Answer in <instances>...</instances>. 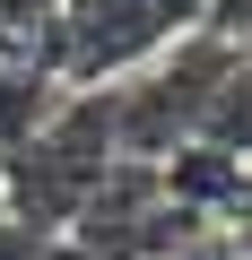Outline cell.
I'll return each mask as SVG.
<instances>
[{
  "label": "cell",
  "mask_w": 252,
  "mask_h": 260,
  "mask_svg": "<svg viewBox=\"0 0 252 260\" xmlns=\"http://www.w3.org/2000/svg\"><path fill=\"white\" fill-rule=\"evenodd\" d=\"M209 26V0H61V78L122 87Z\"/></svg>",
  "instance_id": "cell-2"
},
{
  "label": "cell",
  "mask_w": 252,
  "mask_h": 260,
  "mask_svg": "<svg viewBox=\"0 0 252 260\" xmlns=\"http://www.w3.org/2000/svg\"><path fill=\"white\" fill-rule=\"evenodd\" d=\"M0 78H61V0H0Z\"/></svg>",
  "instance_id": "cell-3"
},
{
  "label": "cell",
  "mask_w": 252,
  "mask_h": 260,
  "mask_svg": "<svg viewBox=\"0 0 252 260\" xmlns=\"http://www.w3.org/2000/svg\"><path fill=\"white\" fill-rule=\"evenodd\" d=\"M235 61H243V44H226L217 26H200V35H183L165 61H148L139 78H122V87H113L122 156H131V165L183 156V148L200 139V121H209V104H217V87H226Z\"/></svg>",
  "instance_id": "cell-1"
},
{
  "label": "cell",
  "mask_w": 252,
  "mask_h": 260,
  "mask_svg": "<svg viewBox=\"0 0 252 260\" xmlns=\"http://www.w3.org/2000/svg\"><path fill=\"white\" fill-rule=\"evenodd\" d=\"M209 26H217L226 44H243V52H252V0H209Z\"/></svg>",
  "instance_id": "cell-5"
},
{
  "label": "cell",
  "mask_w": 252,
  "mask_h": 260,
  "mask_svg": "<svg viewBox=\"0 0 252 260\" xmlns=\"http://www.w3.org/2000/svg\"><path fill=\"white\" fill-rule=\"evenodd\" d=\"M44 260H96V251H87V243H70V234H52V251H44Z\"/></svg>",
  "instance_id": "cell-6"
},
{
  "label": "cell",
  "mask_w": 252,
  "mask_h": 260,
  "mask_svg": "<svg viewBox=\"0 0 252 260\" xmlns=\"http://www.w3.org/2000/svg\"><path fill=\"white\" fill-rule=\"evenodd\" d=\"M52 251V234H35V225H18V217H0V260H44Z\"/></svg>",
  "instance_id": "cell-4"
},
{
  "label": "cell",
  "mask_w": 252,
  "mask_h": 260,
  "mask_svg": "<svg viewBox=\"0 0 252 260\" xmlns=\"http://www.w3.org/2000/svg\"><path fill=\"white\" fill-rule=\"evenodd\" d=\"M243 208H252V174H243Z\"/></svg>",
  "instance_id": "cell-7"
}]
</instances>
